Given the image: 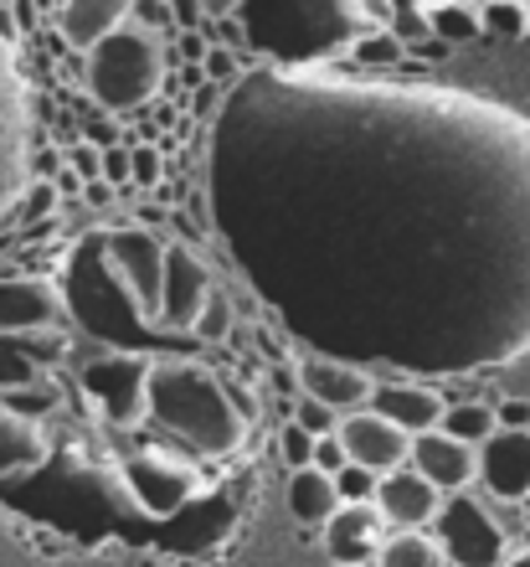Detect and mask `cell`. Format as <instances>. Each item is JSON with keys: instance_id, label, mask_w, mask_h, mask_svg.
<instances>
[{"instance_id": "10", "label": "cell", "mask_w": 530, "mask_h": 567, "mask_svg": "<svg viewBox=\"0 0 530 567\" xmlns=\"http://www.w3.org/2000/svg\"><path fill=\"white\" fill-rule=\"evenodd\" d=\"M67 320L62 289L42 274L0 279V336H52Z\"/></svg>"}, {"instance_id": "5", "label": "cell", "mask_w": 530, "mask_h": 567, "mask_svg": "<svg viewBox=\"0 0 530 567\" xmlns=\"http://www.w3.org/2000/svg\"><path fill=\"white\" fill-rule=\"evenodd\" d=\"M433 526H438V547H443V557H448V567H500L505 557H510V532H505V522L469 491L443 495Z\"/></svg>"}, {"instance_id": "34", "label": "cell", "mask_w": 530, "mask_h": 567, "mask_svg": "<svg viewBox=\"0 0 530 567\" xmlns=\"http://www.w3.org/2000/svg\"><path fill=\"white\" fill-rule=\"evenodd\" d=\"M207 78H221V83H232V78H237V62H232V52H227V47H211V52H207Z\"/></svg>"}, {"instance_id": "13", "label": "cell", "mask_w": 530, "mask_h": 567, "mask_svg": "<svg viewBox=\"0 0 530 567\" xmlns=\"http://www.w3.org/2000/svg\"><path fill=\"white\" fill-rule=\"evenodd\" d=\"M371 506H376V516H382L392 532H427L433 516H438V506H443V491H433L413 464H397V470L376 475Z\"/></svg>"}, {"instance_id": "21", "label": "cell", "mask_w": 530, "mask_h": 567, "mask_svg": "<svg viewBox=\"0 0 530 567\" xmlns=\"http://www.w3.org/2000/svg\"><path fill=\"white\" fill-rule=\"evenodd\" d=\"M371 567H448V557H443L433 532H392V537H382Z\"/></svg>"}, {"instance_id": "36", "label": "cell", "mask_w": 530, "mask_h": 567, "mask_svg": "<svg viewBox=\"0 0 530 567\" xmlns=\"http://www.w3.org/2000/svg\"><path fill=\"white\" fill-rule=\"evenodd\" d=\"M165 6H170V21H176V31L201 21V0H165Z\"/></svg>"}, {"instance_id": "28", "label": "cell", "mask_w": 530, "mask_h": 567, "mask_svg": "<svg viewBox=\"0 0 530 567\" xmlns=\"http://www.w3.org/2000/svg\"><path fill=\"white\" fill-rule=\"evenodd\" d=\"M310 449H314V439L299 423H283V433H279V454H283V464L289 470H304L310 464Z\"/></svg>"}, {"instance_id": "2", "label": "cell", "mask_w": 530, "mask_h": 567, "mask_svg": "<svg viewBox=\"0 0 530 567\" xmlns=\"http://www.w3.org/2000/svg\"><path fill=\"white\" fill-rule=\"evenodd\" d=\"M145 413L160 423L165 433H176L186 449L221 460L242 449L248 439V423H242V408L232 403V392L217 382L211 367L191 357H155L145 377Z\"/></svg>"}, {"instance_id": "27", "label": "cell", "mask_w": 530, "mask_h": 567, "mask_svg": "<svg viewBox=\"0 0 530 567\" xmlns=\"http://www.w3.org/2000/svg\"><path fill=\"white\" fill-rule=\"evenodd\" d=\"M129 21H134V27H145V31H155V37L176 31V21H170V6H165V0H134Z\"/></svg>"}, {"instance_id": "23", "label": "cell", "mask_w": 530, "mask_h": 567, "mask_svg": "<svg viewBox=\"0 0 530 567\" xmlns=\"http://www.w3.org/2000/svg\"><path fill=\"white\" fill-rule=\"evenodd\" d=\"M438 429L479 449L489 433H495V403H479V398H469V403H448V408H443V423H438Z\"/></svg>"}, {"instance_id": "31", "label": "cell", "mask_w": 530, "mask_h": 567, "mask_svg": "<svg viewBox=\"0 0 530 567\" xmlns=\"http://www.w3.org/2000/svg\"><path fill=\"white\" fill-rule=\"evenodd\" d=\"M310 464L314 470H324V475H335V470H345V444H340V433H324V439H314L310 449Z\"/></svg>"}, {"instance_id": "20", "label": "cell", "mask_w": 530, "mask_h": 567, "mask_svg": "<svg viewBox=\"0 0 530 567\" xmlns=\"http://www.w3.org/2000/svg\"><path fill=\"white\" fill-rule=\"evenodd\" d=\"M289 516H294L299 526H324L330 516H335L340 495H335V480L324 475V470H314V464H304V470H289Z\"/></svg>"}, {"instance_id": "6", "label": "cell", "mask_w": 530, "mask_h": 567, "mask_svg": "<svg viewBox=\"0 0 530 567\" xmlns=\"http://www.w3.org/2000/svg\"><path fill=\"white\" fill-rule=\"evenodd\" d=\"M104 243V258L108 269L118 274V284L129 289L134 310L155 330V310H160V269H165V238L149 233V227H108L98 233Z\"/></svg>"}, {"instance_id": "33", "label": "cell", "mask_w": 530, "mask_h": 567, "mask_svg": "<svg viewBox=\"0 0 530 567\" xmlns=\"http://www.w3.org/2000/svg\"><path fill=\"white\" fill-rule=\"evenodd\" d=\"M129 181L155 186V181H160V155H155V150H129Z\"/></svg>"}, {"instance_id": "29", "label": "cell", "mask_w": 530, "mask_h": 567, "mask_svg": "<svg viewBox=\"0 0 530 567\" xmlns=\"http://www.w3.org/2000/svg\"><path fill=\"white\" fill-rule=\"evenodd\" d=\"M294 423L310 433V439H324V433L340 429V413H330V408H320V403H310V398H304V403L294 408Z\"/></svg>"}, {"instance_id": "14", "label": "cell", "mask_w": 530, "mask_h": 567, "mask_svg": "<svg viewBox=\"0 0 530 567\" xmlns=\"http://www.w3.org/2000/svg\"><path fill=\"white\" fill-rule=\"evenodd\" d=\"M335 433H340V444H345V460L371 470V475H386V470L407 464V444H413V439H407L397 423H386L382 413H371V408L345 413Z\"/></svg>"}, {"instance_id": "26", "label": "cell", "mask_w": 530, "mask_h": 567, "mask_svg": "<svg viewBox=\"0 0 530 567\" xmlns=\"http://www.w3.org/2000/svg\"><path fill=\"white\" fill-rule=\"evenodd\" d=\"M335 495L340 506H366L371 495H376V475L371 470H361V464H345V470H335Z\"/></svg>"}, {"instance_id": "1", "label": "cell", "mask_w": 530, "mask_h": 567, "mask_svg": "<svg viewBox=\"0 0 530 567\" xmlns=\"http://www.w3.org/2000/svg\"><path fill=\"white\" fill-rule=\"evenodd\" d=\"M207 212L304 351L438 382L530 357V114L505 99L248 68L211 124Z\"/></svg>"}, {"instance_id": "17", "label": "cell", "mask_w": 530, "mask_h": 567, "mask_svg": "<svg viewBox=\"0 0 530 567\" xmlns=\"http://www.w3.org/2000/svg\"><path fill=\"white\" fill-rule=\"evenodd\" d=\"M386 537V522L376 506H335V516L324 522V553L330 563H376V547Z\"/></svg>"}, {"instance_id": "19", "label": "cell", "mask_w": 530, "mask_h": 567, "mask_svg": "<svg viewBox=\"0 0 530 567\" xmlns=\"http://www.w3.org/2000/svg\"><path fill=\"white\" fill-rule=\"evenodd\" d=\"M42 460H46V433L37 429V419L15 413V408H0V475L37 470Z\"/></svg>"}, {"instance_id": "12", "label": "cell", "mask_w": 530, "mask_h": 567, "mask_svg": "<svg viewBox=\"0 0 530 567\" xmlns=\"http://www.w3.org/2000/svg\"><path fill=\"white\" fill-rule=\"evenodd\" d=\"M407 460L413 470L443 495H458L469 491L474 480H479V449L454 439V433L443 429H427V433H413V444H407Z\"/></svg>"}, {"instance_id": "16", "label": "cell", "mask_w": 530, "mask_h": 567, "mask_svg": "<svg viewBox=\"0 0 530 567\" xmlns=\"http://www.w3.org/2000/svg\"><path fill=\"white\" fill-rule=\"evenodd\" d=\"M366 408L371 413H382L386 423H397V429L413 439V433L438 429L448 398H443L433 382H407V377H397V382H376Z\"/></svg>"}, {"instance_id": "40", "label": "cell", "mask_w": 530, "mask_h": 567, "mask_svg": "<svg viewBox=\"0 0 530 567\" xmlns=\"http://www.w3.org/2000/svg\"><path fill=\"white\" fill-rule=\"evenodd\" d=\"M520 6H526V21H530V0H520Z\"/></svg>"}, {"instance_id": "4", "label": "cell", "mask_w": 530, "mask_h": 567, "mask_svg": "<svg viewBox=\"0 0 530 567\" xmlns=\"http://www.w3.org/2000/svg\"><path fill=\"white\" fill-rule=\"evenodd\" d=\"M31 186V99L11 47V21L0 11V217Z\"/></svg>"}, {"instance_id": "30", "label": "cell", "mask_w": 530, "mask_h": 567, "mask_svg": "<svg viewBox=\"0 0 530 567\" xmlns=\"http://www.w3.org/2000/svg\"><path fill=\"white\" fill-rule=\"evenodd\" d=\"M227 320H232V310H227V299L217 295V289H211V299H207V310H201V320H196V336H201V341H221V336H227Z\"/></svg>"}, {"instance_id": "37", "label": "cell", "mask_w": 530, "mask_h": 567, "mask_svg": "<svg viewBox=\"0 0 530 567\" xmlns=\"http://www.w3.org/2000/svg\"><path fill=\"white\" fill-rule=\"evenodd\" d=\"M242 0H201V16H232Z\"/></svg>"}, {"instance_id": "39", "label": "cell", "mask_w": 530, "mask_h": 567, "mask_svg": "<svg viewBox=\"0 0 530 567\" xmlns=\"http://www.w3.org/2000/svg\"><path fill=\"white\" fill-rule=\"evenodd\" d=\"M330 567H371V563H330Z\"/></svg>"}, {"instance_id": "24", "label": "cell", "mask_w": 530, "mask_h": 567, "mask_svg": "<svg viewBox=\"0 0 530 567\" xmlns=\"http://www.w3.org/2000/svg\"><path fill=\"white\" fill-rule=\"evenodd\" d=\"M479 31L489 37H526V6L520 0H479Z\"/></svg>"}, {"instance_id": "3", "label": "cell", "mask_w": 530, "mask_h": 567, "mask_svg": "<svg viewBox=\"0 0 530 567\" xmlns=\"http://www.w3.org/2000/svg\"><path fill=\"white\" fill-rule=\"evenodd\" d=\"M83 58H89L83 62L89 93L108 114H129V109L149 104L165 83V37L134 27V21H118Z\"/></svg>"}, {"instance_id": "7", "label": "cell", "mask_w": 530, "mask_h": 567, "mask_svg": "<svg viewBox=\"0 0 530 567\" xmlns=\"http://www.w3.org/2000/svg\"><path fill=\"white\" fill-rule=\"evenodd\" d=\"M124 480H129L134 501L149 511V516H176L196 491H201V475L196 464L176 449H134L124 460Z\"/></svg>"}, {"instance_id": "32", "label": "cell", "mask_w": 530, "mask_h": 567, "mask_svg": "<svg viewBox=\"0 0 530 567\" xmlns=\"http://www.w3.org/2000/svg\"><path fill=\"white\" fill-rule=\"evenodd\" d=\"M495 429H530V398H500L495 403Z\"/></svg>"}, {"instance_id": "18", "label": "cell", "mask_w": 530, "mask_h": 567, "mask_svg": "<svg viewBox=\"0 0 530 567\" xmlns=\"http://www.w3.org/2000/svg\"><path fill=\"white\" fill-rule=\"evenodd\" d=\"M129 6L134 0H62V37H67V47L89 52L118 21H129Z\"/></svg>"}, {"instance_id": "11", "label": "cell", "mask_w": 530, "mask_h": 567, "mask_svg": "<svg viewBox=\"0 0 530 567\" xmlns=\"http://www.w3.org/2000/svg\"><path fill=\"white\" fill-rule=\"evenodd\" d=\"M155 357H108L83 367V388L89 398L108 413V423L129 429V423L145 419V377Z\"/></svg>"}, {"instance_id": "15", "label": "cell", "mask_w": 530, "mask_h": 567, "mask_svg": "<svg viewBox=\"0 0 530 567\" xmlns=\"http://www.w3.org/2000/svg\"><path fill=\"white\" fill-rule=\"evenodd\" d=\"M479 480L495 501L530 495V429H495L479 444Z\"/></svg>"}, {"instance_id": "9", "label": "cell", "mask_w": 530, "mask_h": 567, "mask_svg": "<svg viewBox=\"0 0 530 567\" xmlns=\"http://www.w3.org/2000/svg\"><path fill=\"white\" fill-rule=\"evenodd\" d=\"M371 388H376V377L371 367H355L345 357H324V351H304L299 357V392L310 398V403L330 408V413H361L371 403Z\"/></svg>"}, {"instance_id": "25", "label": "cell", "mask_w": 530, "mask_h": 567, "mask_svg": "<svg viewBox=\"0 0 530 567\" xmlns=\"http://www.w3.org/2000/svg\"><path fill=\"white\" fill-rule=\"evenodd\" d=\"M340 16L351 21V27H376L386 31L392 21H397V0H335Z\"/></svg>"}, {"instance_id": "8", "label": "cell", "mask_w": 530, "mask_h": 567, "mask_svg": "<svg viewBox=\"0 0 530 567\" xmlns=\"http://www.w3.org/2000/svg\"><path fill=\"white\" fill-rule=\"evenodd\" d=\"M211 299V269L201 264L196 248L186 243H165V269H160V310H155V330L180 336L201 320Z\"/></svg>"}, {"instance_id": "38", "label": "cell", "mask_w": 530, "mask_h": 567, "mask_svg": "<svg viewBox=\"0 0 530 567\" xmlns=\"http://www.w3.org/2000/svg\"><path fill=\"white\" fill-rule=\"evenodd\" d=\"M500 567H530V547H526V553H510Z\"/></svg>"}, {"instance_id": "35", "label": "cell", "mask_w": 530, "mask_h": 567, "mask_svg": "<svg viewBox=\"0 0 530 567\" xmlns=\"http://www.w3.org/2000/svg\"><path fill=\"white\" fill-rule=\"evenodd\" d=\"M104 181L108 186H124V181H129V150H108L104 155Z\"/></svg>"}, {"instance_id": "22", "label": "cell", "mask_w": 530, "mask_h": 567, "mask_svg": "<svg viewBox=\"0 0 530 567\" xmlns=\"http://www.w3.org/2000/svg\"><path fill=\"white\" fill-rule=\"evenodd\" d=\"M433 37L443 42H474L479 37V0H423Z\"/></svg>"}]
</instances>
